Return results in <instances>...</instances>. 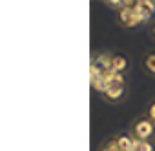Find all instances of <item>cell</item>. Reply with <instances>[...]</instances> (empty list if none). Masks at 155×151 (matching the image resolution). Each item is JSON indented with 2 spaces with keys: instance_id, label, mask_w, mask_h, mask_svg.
Masks as SVG:
<instances>
[{
  "instance_id": "cell-9",
  "label": "cell",
  "mask_w": 155,
  "mask_h": 151,
  "mask_svg": "<svg viewBox=\"0 0 155 151\" xmlns=\"http://www.w3.org/2000/svg\"><path fill=\"white\" fill-rule=\"evenodd\" d=\"M148 115H150V117H151V118H153V120H155V104H153V106H151V109H150V111H148Z\"/></svg>"
},
{
  "instance_id": "cell-6",
  "label": "cell",
  "mask_w": 155,
  "mask_h": 151,
  "mask_svg": "<svg viewBox=\"0 0 155 151\" xmlns=\"http://www.w3.org/2000/svg\"><path fill=\"white\" fill-rule=\"evenodd\" d=\"M126 66L128 64H126V58L124 56H120V55H115L113 56V71L115 73H120L122 75V71L126 69Z\"/></svg>"
},
{
  "instance_id": "cell-3",
  "label": "cell",
  "mask_w": 155,
  "mask_h": 151,
  "mask_svg": "<svg viewBox=\"0 0 155 151\" xmlns=\"http://www.w3.org/2000/svg\"><path fill=\"white\" fill-rule=\"evenodd\" d=\"M119 22L122 24V26H126V27H133V26H137L140 20L137 18V15H135V11H133V4L130 6V8H124L122 11H119Z\"/></svg>"
},
{
  "instance_id": "cell-8",
  "label": "cell",
  "mask_w": 155,
  "mask_h": 151,
  "mask_svg": "<svg viewBox=\"0 0 155 151\" xmlns=\"http://www.w3.org/2000/svg\"><path fill=\"white\" fill-rule=\"evenodd\" d=\"M150 37H151V38L155 40V22H153V24L150 26Z\"/></svg>"
},
{
  "instance_id": "cell-2",
  "label": "cell",
  "mask_w": 155,
  "mask_h": 151,
  "mask_svg": "<svg viewBox=\"0 0 155 151\" xmlns=\"http://www.w3.org/2000/svg\"><path fill=\"white\" fill-rule=\"evenodd\" d=\"M133 11L140 22L150 20L155 15V2L151 0H140V2H133Z\"/></svg>"
},
{
  "instance_id": "cell-1",
  "label": "cell",
  "mask_w": 155,
  "mask_h": 151,
  "mask_svg": "<svg viewBox=\"0 0 155 151\" xmlns=\"http://www.w3.org/2000/svg\"><path fill=\"white\" fill-rule=\"evenodd\" d=\"M155 135V120L150 115L135 118L131 124V137H135L139 142H150Z\"/></svg>"
},
{
  "instance_id": "cell-5",
  "label": "cell",
  "mask_w": 155,
  "mask_h": 151,
  "mask_svg": "<svg viewBox=\"0 0 155 151\" xmlns=\"http://www.w3.org/2000/svg\"><path fill=\"white\" fill-rule=\"evenodd\" d=\"M142 67L148 75H151V77H155V51L148 53L142 60Z\"/></svg>"
},
{
  "instance_id": "cell-7",
  "label": "cell",
  "mask_w": 155,
  "mask_h": 151,
  "mask_svg": "<svg viewBox=\"0 0 155 151\" xmlns=\"http://www.w3.org/2000/svg\"><path fill=\"white\" fill-rule=\"evenodd\" d=\"M115 144L119 146L120 151H128V149L131 147V138H128V137H119V138L115 140Z\"/></svg>"
},
{
  "instance_id": "cell-4",
  "label": "cell",
  "mask_w": 155,
  "mask_h": 151,
  "mask_svg": "<svg viewBox=\"0 0 155 151\" xmlns=\"http://www.w3.org/2000/svg\"><path fill=\"white\" fill-rule=\"evenodd\" d=\"M124 95H126V89H124V86H113V88H108V89L102 93L104 100H106V102H111V104H115V102H120V100L124 98Z\"/></svg>"
}]
</instances>
